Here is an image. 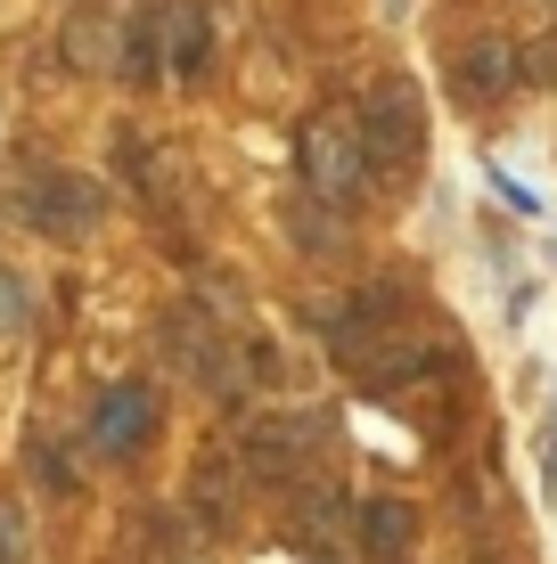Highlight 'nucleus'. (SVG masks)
Returning a JSON list of instances; mask_svg holds the SVG:
<instances>
[{
  "instance_id": "nucleus-1",
  "label": "nucleus",
  "mask_w": 557,
  "mask_h": 564,
  "mask_svg": "<svg viewBox=\"0 0 557 564\" xmlns=\"http://www.w3.org/2000/svg\"><path fill=\"white\" fill-rule=\"evenodd\" d=\"M296 164H303V188H312L320 205H353L361 181L377 172V155H369V140H361V115H312Z\"/></svg>"
},
{
  "instance_id": "nucleus-2",
  "label": "nucleus",
  "mask_w": 557,
  "mask_h": 564,
  "mask_svg": "<svg viewBox=\"0 0 557 564\" xmlns=\"http://www.w3.org/2000/svg\"><path fill=\"white\" fill-rule=\"evenodd\" d=\"M17 205H25V221L42 229V238H90V229H99V213H107V188L90 181V172H33L25 188H17Z\"/></svg>"
},
{
  "instance_id": "nucleus-3",
  "label": "nucleus",
  "mask_w": 557,
  "mask_h": 564,
  "mask_svg": "<svg viewBox=\"0 0 557 564\" xmlns=\"http://www.w3.org/2000/svg\"><path fill=\"white\" fill-rule=\"evenodd\" d=\"M320 425L312 410H255L238 425V451H246V466H255L263 482H296L303 466H312V451H320Z\"/></svg>"
},
{
  "instance_id": "nucleus-4",
  "label": "nucleus",
  "mask_w": 557,
  "mask_h": 564,
  "mask_svg": "<svg viewBox=\"0 0 557 564\" xmlns=\"http://www.w3.org/2000/svg\"><path fill=\"white\" fill-rule=\"evenodd\" d=\"M361 140H369V155L386 172L418 164V148H427V115H418V90L401 83V74H386V83L361 99Z\"/></svg>"
},
{
  "instance_id": "nucleus-5",
  "label": "nucleus",
  "mask_w": 557,
  "mask_h": 564,
  "mask_svg": "<svg viewBox=\"0 0 557 564\" xmlns=\"http://www.w3.org/2000/svg\"><path fill=\"white\" fill-rule=\"evenodd\" d=\"M148 434H157V384H140V377L107 384L99 410H90V451L99 458H131Z\"/></svg>"
},
{
  "instance_id": "nucleus-6",
  "label": "nucleus",
  "mask_w": 557,
  "mask_h": 564,
  "mask_svg": "<svg viewBox=\"0 0 557 564\" xmlns=\"http://www.w3.org/2000/svg\"><path fill=\"white\" fill-rule=\"evenodd\" d=\"M164 352L189 368V377L205 384V393H238V368H229V344L214 336V319H205V311H172L164 319Z\"/></svg>"
},
{
  "instance_id": "nucleus-7",
  "label": "nucleus",
  "mask_w": 557,
  "mask_h": 564,
  "mask_svg": "<svg viewBox=\"0 0 557 564\" xmlns=\"http://www.w3.org/2000/svg\"><path fill=\"white\" fill-rule=\"evenodd\" d=\"M164 57H172V83H205V66H214V17L197 0L164 9Z\"/></svg>"
},
{
  "instance_id": "nucleus-8",
  "label": "nucleus",
  "mask_w": 557,
  "mask_h": 564,
  "mask_svg": "<svg viewBox=\"0 0 557 564\" xmlns=\"http://www.w3.org/2000/svg\"><path fill=\"white\" fill-rule=\"evenodd\" d=\"M508 83H525V57H516L508 42H475L468 57H459V99L468 107H492Z\"/></svg>"
},
{
  "instance_id": "nucleus-9",
  "label": "nucleus",
  "mask_w": 557,
  "mask_h": 564,
  "mask_svg": "<svg viewBox=\"0 0 557 564\" xmlns=\"http://www.w3.org/2000/svg\"><path fill=\"white\" fill-rule=\"evenodd\" d=\"M115 74H124L131 90H148L157 74H172V57H164V17H157V9L124 17V50H115Z\"/></svg>"
},
{
  "instance_id": "nucleus-10",
  "label": "nucleus",
  "mask_w": 557,
  "mask_h": 564,
  "mask_svg": "<svg viewBox=\"0 0 557 564\" xmlns=\"http://www.w3.org/2000/svg\"><path fill=\"white\" fill-rule=\"evenodd\" d=\"M361 532H369V556H377V564H401V556H410V532H418V516L401 508V499H377V508L361 516Z\"/></svg>"
},
{
  "instance_id": "nucleus-11",
  "label": "nucleus",
  "mask_w": 557,
  "mask_h": 564,
  "mask_svg": "<svg viewBox=\"0 0 557 564\" xmlns=\"http://www.w3.org/2000/svg\"><path fill=\"white\" fill-rule=\"evenodd\" d=\"M25 319H33V295H25V279H17V270H0V336H17Z\"/></svg>"
},
{
  "instance_id": "nucleus-12",
  "label": "nucleus",
  "mask_w": 557,
  "mask_h": 564,
  "mask_svg": "<svg viewBox=\"0 0 557 564\" xmlns=\"http://www.w3.org/2000/svg\"><path fill=\"white\" fill-rule=\"evenodd\" d=\"M17 556H25V508L0 499V564H17Z\"/></svg>"
}]
</instances>
